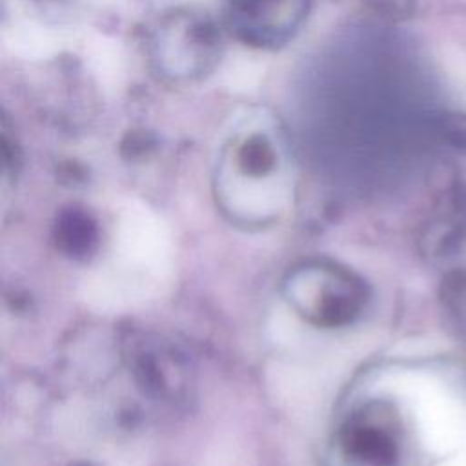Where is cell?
Returning a JSON list of instances; mask_svg holds the SVG:
<instances>
[{
	"label": "cell",
	"instance_id": "3",
	"mask_svg": "<svg viewBox=\"0 0 466 466\" xmlns=\"http://www.w3.org/2000/svg\"><path fill=\"white\" fill-rule=\"evenodd\" d=\"M264 75V62L251 53H235L220 73V82L231 91L253 89Z\"/></svg>",
	"mask_w": 466,
	"mask_h": 466
},
{
	"label": "cell",
	"instance_id": "1",
	"mask_svg": "<svg viewBox=\"0 0 466 466\" xmlns=\"http://www.w3.org/2000/svg\"><path fill=\"white\" fill-rule=\"evenodd\" d=\"M7 47L22 58H49L64 46V36L42 24L18 22L5 31Z\"/></svg>",
	"mask_w": 466,
	"mask_h": 466
},
{
	"label": "cell",
	"instance_id": "2",
	"mask_svg": "<svg viewBox=\"0 0 466 466\" xmlns=\"http://www.w3.org/2000/svg\"><path fill=\"white\" fill-rule=\"evenodd\" d=\"M91 69L98 76L100 86L116 89L124 82V56L115 40L98 36L87 49Z\"/></svg>",
	"mask_w": 466,
	"mask_h": 466
}]
</instances>
